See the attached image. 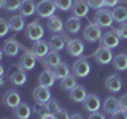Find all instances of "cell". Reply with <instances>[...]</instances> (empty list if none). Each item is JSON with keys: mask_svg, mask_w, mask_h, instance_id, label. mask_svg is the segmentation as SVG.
<instances>
[{"mask_svg": "<svg viewBox=\"0 0 127 119\" xmlns=\"http://www.w3.org/2000/svg\"><path fill=\"white\" fill-rule=\"evenodd\" d=\"M102 35H103V33H102V27L97 26L95 22H89V24L84 27V30H83V37H84L86 41H89V43L100 41Z\"/></svg>", "mask_w": 127, "mask_h": 119, "instance_id": "cell-1", "label": "cell"}, {"mask_svg": "<svg viewBox=\"0 0 127 119\" xmlns=\"http://www.w3.org/2000/svg\"><path fill=\"white\" fill-rule=\"evenodd\" d=\"M22 51H24V54L21 56V60L18 63V68H21L24 71L32 70L35 67V63H37V57H35L33 53H32V49H29V48H26V46H22Z\"/></svg>", "mask_w": 127, "mask_h": 119, "instance_id": "cell-2", "label": "cell"}, {"mask_svg": "<svg viewBox=\"0 0 127 119\" xmlns=\"http://www.w3.org/2000/svg\"><path fill=\"white\" fill-rule=\"evenodd\" d=\"M26 35L30 41H38V40H41L43 35H45V29H43V26L38 21H32L30 24H27V27H26Z\"/></svg>", "mask_w": 127, "mask_h": 119, "instance_id": "cell-3", "label": "cell"}, {"mask_svg": "<svg viewBox=\"0 0 127 119\" xmlns=\"http://www.w3.org/2000/svg\"><path fill=\"white\" fill-rule=\"evenodd\" d=\"M56 8L57 6H56L54 0H41V2H38V5H37V14L40 18L49 19L51 16H54Z\"/></svg>", "mask_w": 127, "mask_h": 119, "instance_id": "cell-4", "label": "cell"}, {"mask_svg": "<svg viewBox=\"0 0 127 119\" xmlns=\"http://www.w3.org/2000/svg\"><path fill=\"white\" fill-rule=\"evenodd\" d=\"M71 71L76 78H86L91 71V65H89V59L87 57H81L71 65Z\"/></svg>", "mask_w": 127, "mask_h": 119, "instance_id": "cell-5", "label": "cell"}, {"mask_svg": "<svg viewBox=\"0 0 127 119\" xmlns=\"http://www.w3.org/2000/svg\"><path fill=\"white\" fill-rule=\"evenodd\" d=\"M114 18H113V11L110 10H105V8H100L97 10V13L94 16V22L100 27H111Z\"/></svg>", "mask_w": 127, "mask_h": 119, "instance_id": "cell-6", "label": "cell"}, {"mask_svg": "<svg viewBox=\"0 0 127 119\" xmlns=\"http://www.w3.org/2000/svg\"><path fill=\"white\" fill-rule=\"evenodd\" d=\"M33 100L35 103H37L38 106H41V105H46L48 102L51 100V92H49V87H45V86H37L33 89Z\"/></svg>", "mask_w": 127, "mask_h": 119, "instance_id": "cell-7", "label": "cell"}, {"mask_svg": "<svg viewBox=\"0 0 127 119\" xmlns=\"http://www.w3.org/2000/svg\"><path fill=\"white\" fill-rule=\"evenodd\" d=\"M70 41V38L67 37V33H64V32H61V33H54V35H51V38H49V46H51V49L53 51H62L64 48L67 46V43Z\"/></svg>", "mask_w": 127, "mask_h": 119, "instance_id": "cell-8", "label": "cell"}, {"mask_svg": "<svg viewBox=\"0 0 127 119\" xmlns=\"http://www.w3.org/2000/svg\"><path fill=\"white\" fill-rule=\"evenodd\" d=\"M119 35L116 33V30H108L105 32V33L102 35L100 38V46H105V48H110V49H113V48H116L119 45Z\"/></svg>", "mask_w": 127, "mask_h": 119, "instance_id": "cell-9", "label": "cell"}, {"mask_svg": "<svg viewBox=\"0 0 127 119\" xmlns=\"http://www.w3.org/2000/svg\"><path fill=\"white\" fill-rule=\"evenodd\" d=\"M32 53L35 54V57L37 59H45L48 54H49L51 51V46L48 41H43V40H38V41H33V45H32Z\"/></svg>", "mask_w": 127, "mask_h": 119, "instance_id": "cell-10", "label": "cell"}, {"mask_svg": "<svg viewBox=\"0 0 127 119\" xmlns=\"http://www.w3.org/2000/svg\"><path fill=\"white\" fill-rule=\"evenodd\" d=\"M94 59L97 60V63H100V65H106V63L113 62V53H111L110 48L98 46V49L94 53Z\"/></svg>", "mask_w": 127, "mask_h": 119, "instance_id": "cell-11", "label": "cell"}, {"mask_svg": "<svg viewBox=\"0 0 127 119\" xmlns=\"http://www.w3.org/2000/svg\"><path fill=\"white\" fill-rule=\"evenodd\" d=\"M22 49V45L18 41V40L14 38H8L5 43H3V53H5V56H10V57H14L16 54L19 53V51Z\"/></svg>", "mask_w": 127, "mask_h": 119, "instance_id": "cell-12", "label": "cell"}, {"mask_svg": "<svg viewBox=\"0 0 127 119\" xmlns=\"http://www.w3.org/2000/svg\"><path fill=\"white\" fill-rule=\"evenodd\" d=\"M61 56H59V51H49V54L46 56L45 59H41V65L45 67V70H53L57 63H61Z\"/></svg>", "mask_w": 127, "mask_h": 119, "instance_id": "cell-13", "label": "cell"}, {"mask_svg": "<svg viewBox=\"0 0 127 119\" xmlns=\"http://www.w3.org/2000/svg\"><path fill=\"white\" fill-rule=\"evenodd\" d=\"M67 51H68V54L73 56V57H79V56H83V53H84V43L78 38L70 40V41L67 43Z\"/></svg>", "mask_w": 127, "mask_h": 119, "instance_id": "cell-14", "label": "cell"}, {"mask_svg": "<svg viewBox=\"0 0 127 119\" xmlns=\"http://www.w3.org/2000/svg\"><path fill=\"white\" fill-rule=\"evenodd\" d=\"M100 100H98V97L95 94H87V97L84 98V102H83V106H84L86 111H89V113H95V111H98L100 108Z\"/></svg>", "mask_w": 127, "mask_h": 119, "instance_id": "cell-15", "label": "cell"}, {"mask_svg": "<svg viewBox=\"0 0 127 119\" xmlns=\"http://www.w3.org/2000/svg\"><path fill=\"white\" fill-rule=\"evenodd\" d=\"M87 11H89V3L86 0H75L73 8H71V13L75 18H84V16H87Z\"/></svg>", "mask_w": 127, "mask_h": 119, "instance_id": "cell-16", "label": "cell"}, {"mask_svg": "<svg viewBox=\"0 0 127 119\" xmlns=\"http://www.w3.org/2000/svg\"><path fill=\"white\" fill-rule=\"evenodd\" d=\"M3 103L8 106V108L14 110L16 106L21 103V94L18 90H8V92L3 95Z\"/></svg>", "mask_w": 127, "mask_h": 119, "instance_id": "cell-17", "label": "cell"}, {"mask_svg": "<svg viewBox=\"0 0 127 119\" xmlns=\"http://www.w3.org/2000/svg\"><path fill=\"white\" fill-rule=\"evenodd\" d=\"M68 97H70V100L71 102H75V103H83L84 102V98L87 97V92H86V87L84 86H76V87H73V89L68 92Z\"/></svg>", "mask_w": 127, "mask_h": 119, "instance_id": "cell-18", "label": "cell"}, {"mask_svg": "<svg viewBox=\"0 0 127 119\" xmlns=\"http://www.w3.org/2000/svg\"><path fill=\"white\" fill-rule=\"evenodd\" d=\"M105 87H106V90H110V92H119V90L122 89V79L119 78L118 75H111V76L106 78Z\"/></svg>", "mask_w": 127, "mask_h": 119, "instance_id": "cell-19", "label": "cell"}, {"mask_svg": "<svg viewBox=\"0 0 127 119\" xmlns=\"http://www.w3.org/2000/svg\"><path fill=\"white\" fill-rule=\"evenodd\" d=\"M56 78L54 76V73L51 70H45V71H41V73L38 75V84L40 86H45V87H53L54 86V83H56Z\"/></svg>", "mask_w": 127, "mask_h": 119, "instance_id": "cell-20", "label": "cell"}, {"mask_svg": "<svg viewBox=\"0 0 127 119\" xmlns=\"http://www.w3.org/2000/svg\"><path fill=\"white\" fill-rule=\"evenodd\" d=\"M118 110H121V105H119V98H114V97H108L105 98L103 102V111L108 114H114Z\"/></svg>", "mask_w": 127, "mask_h": 119, "instance_id": "cell-21", "label": "cell"}, {"mask_svg": "<svg viewBox=\"0 0 127 119\" xmlns=\"http://www.w3.org/2000/svg\"><path fill=\"white\" fill-rule=\"evenodd\" d=\"M10 81H11V84H13V86H24L27 83L26 71L21 70V68H18L16 71H13V73L10 75Z\"/></svg>", "mask_w": 127, "mask_h": 119, "instance_id": "cell-22", "label": "cell"}, {"mask_svg": "<svg viewBox=\"0 0 127 119\" xmlns=\"http://www.w3.org/2000/svg\"><path fill=\"white\" fill-rule=\"evenodd\" d=\"M30 114H32V108L27 105V103H22L21 102L14 108V118L16 119H29Z\"/></svg>", "mask_w": 127, "mask_h": 119, "instance_id": "cell-23", "label": "cell"}, {"mask_svg": "<svg viewBox=\"0 0 127 119\" xmlns=\"http://www.w3.org/2000/svg\"><path fill=\"white\" fill-rule=\"evenodd\" d=\"M10 22V27L13 32H21L24 27H26V22H24V16L22 14H16V16H11L8 19Z\"/></svg>", "mask_w": 127, "mask_h": 119, "instance_id": "cell-24", "label": "cell"}, {"mask_svg": "<svg viewBox=\"0 0 127 119\" xmlns=\"http://www.w3.org/2000/svg\"><path fill=\"white\" fill-rule=\"evenodd\" d=\"M19 13L22 16H32L33 13H37V3H35L33 0H22Z\"/></svg>", "mask_w": 127, "mask_h": 119, "instance_id": "cell-25", "label": "cell"}, {"mask_svg": "<svg viewBox=\"0 0 127 119\" xmlns=\"http://www.w3.org/2000/svg\"><path fill=\"white\" fill-rule=\"evenodd\" d=\"M65 29L68 33H78L81 30V21H79V18H75V16L68 18L65 21Z\"/></svg>", "mask_w": 127, "mask_h": 119, "instance_id": "cell-26", "label": "cell"}, {"mask_svg": "<svg viewBox=\"0 0 127 119\" xmlns=\"http://www.w3.org/2000/svg\"><path fill=\"white\" fill-rule=\"evenodd\" d=\"M48 29L54 33H61L62 29H64V24H62V19L59 16H51L48 19Z\"/></svg>", "mask_w": 127, "mask_h": 119, "instance_id": "cell-27", "label": "cell"}, {"mask_svg": "<svg viewBox=\"0 0 127 119\" xmlns=\"http://www.w3.org/2000/svg\"><path fill=\"white\" fill-rule=\"evenodd\" d=\"M113 65L118 71H124L127 70V54L126 53H121L118 56L113 57Z\"/></svg>", "mask_w": 127, "mask_h": 119, "instance_id": "cell-28", "label": "cell"}, {"mask_svg": "<svg viewBox=\"0 0 127 119\" xmlns=\"http://www.w3.org/2000/svg\"><path fill=\"white\" fill-rule=\"evenodd\" d=\"M78 84H76V76L75 75H67L64 79H61V89H64V90H70L73 89V87H76Z\"/></svg>", "mask_w": 127, "mask_h": 119, "instance_id": "cell-29", "label": "cell"}, {"mask_svg": "<svg viewBox=\"0 0 127 119\" xmlns=\"http://www.w3.org/2000/svg\"><path fill=\"white\" fill-rule=\"evenodd\" d=\"M54 73V76L57 78V79H64L67 76V75H70V70H68V67L65 65L64 62H61V63H57V65L54 67L53 70H51Z\"/></svg>", "mask_w": 127, "mask_h": 119, "instance_id": "cell-30", "label": "cell"}, {"mask_svg": "<svg viewBox=\"0 0 127 119\" xmlns=\"http://www.w3.org/2000/svg\"><path fill=\"white\" fill-rule=\"evenodd\" d=\"M113 18H114V21H118L119 24L126 22L127 21V6H114Z\"/></svg>", "mask_w": 127, "mask_h": 119, "instance_id": "cell-31", "label": "cell"}, {"mask_svg": "<svg viewBox=\"0 0 127 119\" xmlns=\"http://www.w3.org/2000/svg\"><path fill=\"white\" fill-rule=\"evenodd\" d=\"M45 108H46V111H48L49 114H56L57 111H61V110H62V108H61V105H59V102H57V100H54V98H51V100L46 103Z\"/></svg>", "mask_w": 127, "mask_h": 119, "instance_id": "cell-32", "label": "cell"}, {"mask_svg": "<svg viewBox=\"0 0 127 119\" xmlns=\"http://www.w3.org/2000/svg\"><path fill=\"white\" fill-rule=\"evenodd\" d=\"M22 5V0H5V10L6 11H16V10H21Z\"/></svg>", "mask_w": 127, "mask_h": 119, "instance_id": "cell-33", "label": "cell"}, {"mask_svg": "<svg viewBox=\"0 0 127 119\" xmlns=\"http://www.w3.org/2000/svg\"><path fill=\"white\" fill-rule=\"evenodd\" d=\"M56 2V6L59 8V10H62V11H68L73 8V3H75V0H54Z\"/></svg>", "mask_w": 127, "mask_h": 119, "instance_id": "cell-34", "label": "cell"}, {"mask_svg": "<svg viewBox=\"0 0 127 119\" xmlns=\"http://www.w3.org/2000/svg\"><path fill=\"white\" fill-rule=\"evenodd\" d=\"M116 33L119 35L121 40H127V22H121L116 29Z\"/></svg>", "mask_w": 127, "mask_h": 119, "instance_id": "cell-35", "label": "cell"}, {"mask_svg": "<svg viewBox=\"0 0 127 119\" xmlns=\"http://www.w3.org/2000/svg\"><path fill=\"white\" fill-rule=\"evenodd\" d=\"M8 30H11L10 22H8L6 19H0V35H2V37H5V35L8 33Z\"/></svg>", "mask_w": 127, "mask_h": 119, "instance_id": "cell-36", "label": "cell"}, {"mask_svg": "<svg viewBox=\"0 0 127 119\" xmlns=\"http://www.w3.org/2000/svg\"><path fill=\"white\" fill-rule=\"evenodd\" d=\"M87 3H89V6L94 8V10H100V8L105 5L103 0H87Z\"/></svg>", "mask_w": 127, "mask_h": 119, "instance_id": "cell-37", "label": "cell"}, {"mask_svg": "<svg viewBox=\"0 0 127 119\" xmlns=\"http://www.w3.org/2000/svg\"><path fill=\"white\" fill-rule=\"evenodd\" d=\"M111 119H127V111L126 110H118L114 114H111Z\"/></svg>", "mask_w": 127, "mask_h": 119, "instance_id": "cell-38", "label": "cell"}, {"mask_svg": "<svg viewBox=\"0 0 127 119\" xmlns=\"http://www.w3.org/2000/svg\"><path fill=\"white\" fill-rule=\"evenodd\" d=\"M70 116H71V114H68L65 110H61V111H57V113L54 114L56 119H70Z\"/></svg>", "mask_w": 127, "mask_h": 119, "instance_id": "cell-39", "label": "cell"}, {"mask_svg": "<svg viewBox=\"0 0 127 119\" xmlns=\"http://www.w3.org/2000/svg\"><path fill=\"white\" fill-rule=\"evenodd\" d=\"M119 105H121V110L127 111V94H124L121 98H119Z\"/></svg>", "mask_w": 127, "mask_h": 119, "instance_id": "cell-40", "label": "cell"}, {"mask_svg": "<svg viewBox=\"0 0 127 119\" xmlns=\"http://www.w3.org/2000/svg\"><path fill=\"white\" fill-rule=\"evenodd\" d=\"M89 119H106V118H105V114L100 113V111H95V113H91Z\"/></svg>", "mask_w": 127, "mask_h": 119, "instance_id": "cell-41", "label": "cell"}, {"mask_svg": "<svg viewBox=\"0 0 127 119\" xmlns=\"http://www.w3.org/2000/svg\"><path fill=\"white\" fill-rule=\"evenodd\" d=\"M103 2H105V6H118L121 0H103Z\"/></svg>", "mask_w": 127, "mask_h": 119, "instance_id": "cell-42", "label": "cell"}, {"mask_svg": "<svg viewBox=\"0 0 127 119\" xmlns=\"http://www.w3.org/2000/svg\"><path fill=\"white\" fill-rule=\"evenodd\" d=\"M40 119H56V118H54V114H49V113H48V114H45V116H41Z\"/></svg>", "mask_w": 127, "mask_h": 119, "instance_id": "cell-43", "label": "cell"}, {"mask_svg": "<svg viewBox=\"0 0 127 119\" xmlns=\"http://www.w3.org/2000/svg\"><path fill=\"white\" fill-rule=\"evenodd\" d=\"M70 119H83V116H81V114H71V116H70Z\"/></svg>", "mask_w": 127, "mask_h": 119, "instance_id": "cell-44", "label": "cell"}, {"mask_svg": "<svg viewBox=\"0 0 127 119\" xmlns=\"http://www.w3.org/2000/svg\"><path fill=\"white\" fill-rule=\"evenodd\" d=\"M0 6H2V8L5 6V0H0Z\"/></svg>", "mask_w": 127, "mask_h": 119, "instance_id": "cell-45", "label": "cell"}]
</instances>
